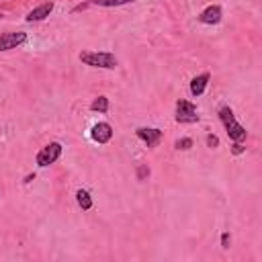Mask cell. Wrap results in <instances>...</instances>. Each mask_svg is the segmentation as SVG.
Wrapping results in <instances>:
<instances>
[{"label": "cell", "instance_id": "obj_6", "mask_svg": "<svg viewBox=\"0 0 262 262\" xmlns=\"http://www.w3.org/2000/svg\"><path fill=\"white\" fill-rule=\"evenodd\" d=\"M135 133H137L139 139H144V142L148 144V148H156L164 137V133L160 129H156V127H139Z\"/></svg>", "mask_w": 262, "mask_h": 262}, {"label": "cell", "instance_id": "obj_16", "mask_svg": "<svg viewBox=\"0 0 262 262\" xmlns=\"http://www.w3.org/2000/svg\"><path fill=\"white\" fill-rule=\"evenodd\" d=\"M207 146L209 148H217L219 146V137L217 135H207Z\"/></svg>", "mask_w": 262, "mask_h": 262}, {"label": "cell", "instance_id": "obj_3", "mask_svg": "<svg viewBox=\"0 0 262 262\" xmlns=\"http://www.w3.org/2000/svg\"><path fill=\"white\" fill-rule=\"evenodd\" d=\"M176 121H178V123H197V121H199L197 107L193 102L180 98L176 102Z\"/></svg>", "mask_w": 262, "mask_h": 262}, {"label": "cell", "instance_id": "obj_9", "mask_svg": "<svg viewBox=\"0 0 262 262\" xmlns=\"http://www.w3.org/2000/svg\"><path fill=\"white\" fill-rule=\"evenodd\" d=\"M199 21L201 23H205V25H215V23H219L221 21V8L219 6H207L201 14H199Z\"/></svg>", "mask_w": 262, "mask_h": 262}, {"label": "cell", "instance_id": "obj_11", "mask_svg": "<svg viewBox=\"0 0 262 262\" xmlns=\"http://www.w3.org/2000/svg\"><path fill=\"white\" fill-rule=\"evenodd\" d=\"M76 199H78V205L84 209V211H88V209L92 207V199H90V195L86 193V190H78V193H76Z\"/></svg>", "mask_w": 262, "mask_h": 262}, {"label": "cell", "instance_id": "obj_1", "mask_svg": "<svg viewBox=\"0 0 262 262\" xmlns=\"http://www.w3.org/2000/svg\"><path fill=\"white\" fill-rule=\"evenodd\" d=\"M80 62L92 68H104V70H113L117 68V58L109 51H82Z\"/></svg>", "mask_w": 262, "mask_h": 262}, {"label": "cell", "instance_id": "obj_15", "mask_svg": "<svg viewBox=\"0 0 262 262\" xmlns=\"http://www.w3.org/2000/svg\"><path fill=\"white\" fill-rule=\"evenodd\" d=\"M146 176H150V168H148V166H139V170H137V178H139V180H144Z\"/></svg>", "mask_w": 262, "mask_h": 262}, {"label": "cell", "instance_id": "obj_12", "mask_svg": "<svg viewBox=\"0 0 262 262\" xmlns=\"http://www.w3.org/2000/svg\"><path fill=\"white\" fill-rule=\"evenodd\" d=\"M90 109H92V111H98V113H107V111H109V98H107V96L94 98V102L90 104Z\"/></svg>", "mask_w": 262, "mask_h": 262}, {"label": "cell", "instance_id": "obj_5", "mask_svg": "<svg viewBox=\"0 0 262 262\" xmlns=\"http://www.w3.org/2000/svg\"><path fill=\"white\" fill-rule=\"evenodd\" d=\"M27 41V33L23 31H16V33H2L0 35V51H8L19 47L21 43Z\"/></svg>", "mask_w": 262, "mask_h": 262}, {"label": "cell", "instance_id": "obj_14", "mask_svg": "<svg viewBox=\"0 0 262 262\" xmlns=\"http://www.w3.org/2000/svg\"><path fill=\"white\" fill-rule=\"evenodd\" d=\"M174 148H176V150H188V148H193V139H190V137H182V139H178V142L174 144Z\"/></svg>", "mask_w": 262, "mask_h": 262}, {"label": "cell", "instance_id": "obj_2", "mask_svg": "<svg viewBox=\"0 0 262 262\" xmlns=\"http://www.w3.org/2000/svg\"><path fill=\"white\" fill-rule=\"evenodd\" d=\"M219 117H221V121H223V125H225V129H228V135L234 139V142H238V144H242V142H246V129H244L238 121H236V117H234V111L230 109V107H223L221 111H219Z\"/></svg>", "mask_w": 262, "mask_h": 262}, {"label": "cell", "instance_id": "obj_7", "mask_svg": "<svg viewBox=\"0 0 262 262\" xmlns=\"http://www.w3.org/2000/svg\"><path fill=\"white\" fill-rule=\"evenodd\" d=\"M90 135H92V139L96 144H107V142H111V137H113V127L109 123H96L92 127Z\"/></svg>", "mask_w": 262, "mask_h": 262}, {"label": "cell", "instance_id": "obj_8", "mask_svg": "<svg viewBox=\"0 0 262 262\" xmlns=\"http://www.w3.org/2000/svg\"><path fill=\"white\" fill-rule=\"evenodd\" d=\"M51 10H54V2H43V4H39L37 8H33L29 14H27V21L29 23H37V21H43L45 16H49L51 14Z\"/></svg>", "mask_w": 262, "mask_h": 262}, {"label": "cell", "instance_id": "obj_4", "mask_svg": "<svg viewBox=\"0 0 262 262\" xmlns=\"http://www.w3.org/2000/svg\"><path fill=\"white\" fill-rule=\"evenodd\" d=\"M62 156V144L58 142H51L47 144L39 154H37V164L43 168V166H49V164H54L58 158Z\"/></svg>", "mask_w": 262, "mask_h": 262}, {"label": "cell", "instance_id": "obj_10", "mask_svg": "<svg viewBox=\"0 0 262 262\" xmlns=\"http://www.w3.org/2000/svg\"><path fill=\"white\" fill-rule=\"evenodd\" d=\"M207 84H209V74H201L197 78H193V82H190V94L193 96H201L207 88Z\"/></svg>", "mask_w": 262, "mask_h": 262}, {"label": "cell", "instance_id": "obj_18", "mask_svg": "<svg viewBox=\"0 0 262 262\" xmlns=\"http://www.w3.org/2000/svg\"><path fill=\"white\" fill-rule=\"evenodd\" d=\"M232 152H234V154H236V156H238V154H242V152H244V148H242V146H240V144H238V142H236V144H234V146H232Z\"/></svg>", "mask_w": 262, "mask_h": 262}, {"label": "cell", "instance_id": "obj_13", "mask_svg": "<svg viewBox=\"0 0 262 262\" xmlns=\"http://www.w3.org/2000/svg\"><path fill=\"white\" fill-rule=\"evenodd\" d=\"M127 2H135V0H94L92 4H96V6H121V4H127Z\"/></svg>", "mask_w": 262, "mask_h": 262}, {"label": "cell", "instance_id": "obj_17", "mask_svg": "<svg viewBox=\"0 0 262 262\" xmlns=\"http://www.w3.org/2000/svg\"><path fill=\"white\" fill-rule=\"evenodd\" d=\"M221 246L223 248H230V234H223L221 236Z\"/></svg>", "mask_w": 262, "mask_h": 262}]
</instances>
